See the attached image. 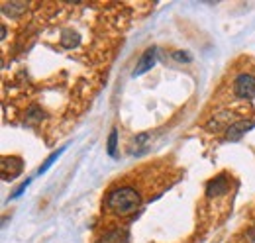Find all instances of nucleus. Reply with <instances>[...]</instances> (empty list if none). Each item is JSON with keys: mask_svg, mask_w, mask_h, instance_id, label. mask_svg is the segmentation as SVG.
I'll return each mask as SVG.
<instances>
[{"mask_svg": "<svg viewBox=\"0 0 255 243\" xmlns=\"http://www.w3.org/2000/svg\"><path fill=\"white\" fill-rule=\"evenodd\" d=\"M22 167H24V163H22V159H18V157H4L2 159V173H4V179H14V177H18L20 175V171H22Z\"/></svg>", "mask_w": 255, "mask_h": 243, "instance_id": "obj_6", "label": "nucleus"}, {"mask_svg": "<svg viewBox=\"0 0 255 243\" xmlns=\"http://www.w3.org/2000/svg\"><path fill=\"white\" fill-rule=\"evenodd\" d=\"M79 43H81V37L75 31H65L63 35H61V47H65V49H73Z\"/></svg>", "mask_w": 255, "mask_h": 243, "instance_id": "obj_8", "label": "nucleus"}, {"mask_svg": "<svg viewBox=\"0 0 255 243\" xmlns=\"http://www.w3.org/2000/svg\"><path fill=\"white\" fill-rule=\"evenodd\" d=\"M254 125H255V122H250V120L234 122L232 125H228L226 137H228V139H232V141H238V139H242V135H244L246 131H250Z\"/></svg>", "mask_w": 255, "mask_h": 243, "instance_id": "obj_4", "label": "nucleus"}, {"mask_svg": "<svg viewBox=\"0 0 255 243\" xmlns=\"http://www.w3.org/2000/svg\"><path fill=\"white\" fill-rule=\"evenodd\" d=\"M108 208L118 216H128V214L135 212V208L141 204V196L135 188L131 186H122V188H116L108 194V200H106Z\"/></svg>", "mask_w": 255, "mask_h": 243, "instance_id": "obj_1", "label": "nucleus"}, {"mask_svg": "<svg viewBox=\"0 0 255 243\" xmlns=\"http://www.w3.org/2000/svg\"><path fill=\"white\" fill-rule=\"evenodd\" d=\"M147 145H149V135H147V133H139V135H135V139H133L131 153L141 155V153L147 149Z\"/></svg>", "mask_w": 255, "mask_h": 243, "instance_id": "obj_7", "label": "nucleus"}, {"mask_svg": "<svg viewBox=\"0 0 255 243\" xmlns=\"http://www.w3.org/2000/svg\"><path fill=\"white\" fill-rule=\"evenodd\" d=\"M28 184H30V181L22 182V184H20V188H18V190H16V192H14V194H12V198H16V196H20V194H22V192H24V190H26V186H28Z\"/></svg>", "mask_w": 255, "mask_h": 243, "instance_id": "obj_15", "label": "nucleus"}, {"mask_svg": "<svg viewBox=\"0 0 255 243\" xmlns=\"http://www.w3.org/2000/svg\"><path fill=\"white\" fill-rule=\"evenodd\" d=\"M26 118H28V122H39L41 118H43V114L39 112V108H37V106H32V108L28 110Z\"/></svg>", "mask_w": 255, "mask_h": 243, "instance_id": "obj_13", "label": "nucleus"}, {"mask_svg": "<svg viewBox=\"0 0 255 243\" xmlns=\"http://www.w3.org/2000/svg\"><path fill=\"white\" fill-rule=\"evenodd\" d=\"M63 151H65V147H61L59 151L51 153V155H49V157L45 159V163H43V165H41V167L37 169V175H43V173H45V171H47V169H49V167H51V165H53V163H55V161H57V159L61 157V153H63Z\"/></svg>", "mask_w": 255, "mask_h": 243, "instance_id": "obj_10", "label": "nucleus"}, {"mask_svg": "<svg viewBox=\"0 0 255 243\" xmlns=\"http://www.w3.org/2000/svg\"><path fill=\"white\" fill-rule=\"evenodd\" d=\"M116 143H118V129H112L110 137H108V155L116 153Z\"/></svg>", "mask_w": 255, "mask_h": 243, "instance_id": "obj_12", "label": "nucleus"}, {"mask_svg": "<svg viewBox=\"0 0 255 243\" xmlns=\"http://www.w3.org/2000/svg\"><path fill=\"white\" fill-rule=\"evenodd\" d=\"M24 10H26V4H16V2H10V4H4L2 6V12L4 14H10V16H18Z\"/></svg>", "mask_w": 255, "mask_h": 243, "instance_id": "obj_11", "label": "nucleus"}, {"mask_svg": "<svg viewBox=\"0 0 255 243\" xmlns=\"http://www.w3.org/2000/svg\"><path fill=\"white\" fill-rule=\"evenodd\" d=\"M234 92L240 98H254L255 96V77L254 75H240L234 83Z\"/></svg>", "mask_w": 255, "mask_h": 243, "instance_id": "obj_2", "label": "nucleus"}, {"mask_svg": "<svg viewBox=\"0 0 255 243\" xmlns=\"http://www.w3.org/2000/svg\"><path fill=\"white\" fill-rule=\"evenodd\" d=\"M155 53H157V49L155 47H149V49H145V53L139 57L137 61V67L133 69V77H141L143 73H147L151 67H153V63H155Z\"/></svg>", "mask_w": 255, "mask_h": 243, "instance_id": "obj_3", "label": "nucleus"}, {"mask_svg": "<svg viewBox=\"0 0 255 243\" xmlns=\"http://www.w3.org/2000/svg\"><path fill=\"white\" fill-rule=\"evenodd\" d=\"M100 243H128V238L124 232H120V230H112V232H108Z\"/></svg>", "mask_w": 255, "mask_h": 243, "instance_id": "obj_9", "label": "nucleus"}, {"mask_svg": "<svg viewBox=\"0 0 255 243\" xmlns=\"http://www.w3.org/2000/svg\"><path fill=\"white\" fill-rule=\"evenodd\" d=\"M173 57L177 61H191V55H189V53H181V51H175Z\"/></svg>", "mask_w": 255, "mask_h": 243, "instance_id": "obj_14", "label": "nucleus"}, {"mask_svg": "<svg viewBox=\"0 0 255 243\" xmlns=\"http://www.w3.org/2000/svg\"><path fill=\"white\" fill-rule=\"evenodd\" d=\"M230 190V181H228V177L226 175H218V177H214L212 181L206 184V194L212 198V196H220L224 192H228Z\"/></svg>", "mask_w": 255, "mask_h": 243, "instance_id": "obj_5", "label": "nucleus"}]
</instances>
